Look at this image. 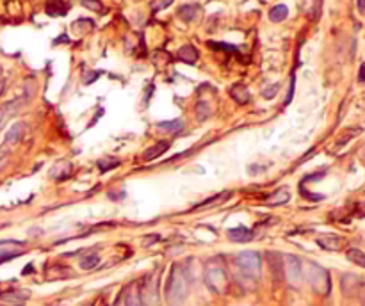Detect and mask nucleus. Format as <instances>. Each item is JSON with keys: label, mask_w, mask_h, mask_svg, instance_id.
<instances>
[{"label": "nucleus", "mask_w": 365, "mask_h": 306, "mask_svg": "<svg viewBox=\"0 0 365 306\" xmlns=\"http://www.w3.org/2000/svg\"><path fill=\"white\" fill-rule=\"evenodd\" d=\"M189 292V276L187 269L180 264H173L166 283V301L171 306H180L185 301Z\"/></svg>", "instance_id": "obj_1"}, {"label": "nucleus", "mask_w": 365, "mask_h": 306, "mask_svg": "<svg viewBox=\"0 0 365 306\" xmlns=\"http://www.w3.org/2000/svg\"><path fill=\"white\" fill-rule=\"evenodd\" d=\"M203 280L205 285L216 294H225L228 290V274H226V267L221 258H212L211 262H207Z\"/></svg>", "instance_id": "obj_2"}, {"label": "nucleus", "mask_w": 365, "mask_h": 306, "mask_svg": "<svg viewBox=\"0 0 365 306\" xmlns=\"http://www.w3.org/2000/svg\"><path fill=\"white\" fill-rule=\"evenodd\" d=\"M303 274H305L306 281L310 283V287L321 295H328L331 290V278L330 272L324 267H321L316 262H306L305 269H303Z\"/></svg>", "instance_id": "obj_3"}, {"label": "nucleus", "mask_w": 365, "mask_h": 306, "mask_svg": "<svg viewBox=\"0 0 365 306\" xmlns=\"http://www.w3.org/2000/svg\"><path fill=\"white\" fill-rule=\"evenodd\" d=\"M143 306H159V271L150 272L137 287Z\"/></svg>", "instance_id": "obj_4"}, {"label": "nucleus", "mask_w": 365, "mask_h": 306, "mask_svg": "<svg viewBox=\"0 0 365 306\" xmlns=\"http://www.w3.org/2000/svg\"><path fill=\"white\" fill-rule=\"evenodd\" d=\"M239 269L244 272L246 276L249 278H260V272H262V258L256 251H242L235 257Z\"/></svg>", "instance_id": "obj_5"}, {"label": "nucleus", "mask_w": 365, "mask_h": 306, "mask_svg": "<svg viewBox=\"0 0 365 306\" xmlns=\"http://www.w3.org/2000/svg\"><path fill=\"white\" fill-rule=\"evenodd\" d=\"M283 274L290 285H297L303 280V264L294 255H283Z\"/></svg>", "instance_id": "obj_6"}, {"label": "nucleus", "mask_w": 365, "mask_h": 306, "mask_svg": "<svg viewBox=\"0 0 365 306\" xmlns=\"http://www.w3.org/2000/svg\"><path fill=\"white\" fill-rule=\"evenodd\" d=\"M27 246L20 240H13V238H8V240H0V264L4 262H9L13 258H18L25 253Z\"/></svg>", "instance_id": "obj_7"}, {"label": "nucleus", "mask_w": 365, "mask_h": 306, "mask_svg": "<svg viewBox=\"0 0 365 306\" xmlns=\"http://www.w3.org/2000/svg\"><path fill=\"white\" fill-rule=\"evenodd\" d=\"M30 292L22 290V288H13V290L0 292V301H4L9 306H22L29 299Z\"/></svg>", "instance_id": "obj_8"}, {"label": "nucleus", "mask_w": 365, "mask_h": 306, "mask_svg": "<svg viewBox=\"0 0 365 306\" xmlns=\"http://www.w3.org/2000/svg\"><path fill=\"white\" fill-rule=\"evenodd\" d=\"M171 143L170 141H159V143H155L153 146H150L146 151L143 153V160H146V162H150V160L153 159H159L161 155H164L166 151L170 150Z\"/></svg>", "instance_id": "obj_9"}, {"label": "nucleus", "mask_w": 365, "mask_h": 306, "mask_svg": "<svg viewBox=\"0 0 365 306\" xmlns=\"http://www.w3.org/2000/svg\"><path fill=\"white\" fill-rule=\"evenodd\" d=\"M317 244H319L323 250H328V251H339L340 248H342V238L339 237V235H321L319 238H317Z\"/></svg>", "instance_id": "obj_10"}, {"label": "nucleus", "mask_w": 365, "mask_h": 306, "mask_svg": "<svg viewBox=\"0 0 365 306\" xmlns=\"http://www.w3.org/2000/svg\"><path fill=\"white\" fill-rule=\"evenodd\" d=\"M228 238L232 242H249L253 238V231L246 226H237L230 228L228 230Z\"/></svg>", "instance_id": "obj_11"}, {"label": "nucleus", "mask_w": 365, "mask_h": 306, "mask_svg": "<svg viewBox=\"0 0 365 306\" xmlns=\"http://www.w3.org/2000/svg\"><path fill=\"white\" fill-rule=\"evenodd\" d=\"M363 283V281L360 280L358 276H354V274H346V276L342 278V290L346 295H354L358 292V288H360V285Z\"/></svg>", "instance_id": "obj_12"}, {"label": "nucleus", "mask_w": 365, "mask_h": 306, "mask_svg": "<svg viewBox=\"0 0 365 306\" xmlns=\"http://www.w3.org/2000/svg\"><path fill=\"white\" fill-rule=\"evenodd\" d=\"M70 4H66L64 0H50L48 4H46L45 11L48 16H64L68 13Z\"/></svg>", "instance_id": "obj_13"}, {"label": "nucleus", "mask_w": 365, "mask_h": 306, "mask_svg": "<svg viewBox=\"0 0 365 306\" xmlns=\"http://www.w3.org/2000/svg\"><path fill=\"white\" fill-rule=\"evenodd\" d=\"M230 96H232L237 103H241V105H244V103L249 102V91L244 84H235V86L230 89Z\"/></svg>", "instance_id": "obj_14"}, {"label": "nucleus", "mask_w": 365, "mask_h": 306, "mask_svg": "<svg viewBox=\"0 0 365 306\" xmlns=\"http://www.w3.org/2000/svg\"><path fill=\"white\" fill-rule=\"evenodd\" d=\"M289 200H290L289 189H287V187H283V189H278L276 193H273L271 196L266 200V203H268L269 207H278V205H285Z\"/></svg>", "instance_id": "obj_15"}, {"label": "nucleus", "mask_w": 365, "mask_h": 306, "mask_svg": "<svg viewBox=\"0 0 365 306\" xmlns=\"http://www.w3.org/2000/svg\"><path fill=\"white\" fill-rule=\"evenodd\" d=\"M198 50H196V46L192 45H184L180 50H178V59L184 60V63H187V65H194L196 60H198Z\"/></svg>", "instance_id": "obj_16"}, {"label": "nucleus", "mask_w": 365, "mask_h": 306, "mask_svg": "<svg viewBox=\"0 0 365 306\" xmlns=\"http://www.w3.org/2000/svg\"><path fill=\"white\" fill-rule=\"evenodd\" d=\"M198 13H200V8H198V6H194V4H185V6H182V8L178 9V16H180V18L184 20V22H187V23L194 22L196 16H198Z\"/></svg>", "instance_id": "obj_17"}, {"label": "nucleus", "mask_w": 365, "mask_h": 306, "mask_svg": "<svg viewBox=\"0 0 365 306\" xmlns=\"http://www.w3.org/2000/svg\"><path fill=\"white\" fill-rule=\"evenodd\" d=\"M268 262H269V265H271V271H273V274H275V278H276V280H280V278H282V274H283L282 255H280V253H268Z\"/></svg>", "instance_id": "obj_18"}, {"label": "nucleus", "mask_w": 365, "mask_h": 306, "mask_svg": "<svg viewBox=\"0 0 365 306\" xmlns=\"http://www.w3.org/2000/svg\"><path fill=\"white\" fill-rule=\"evenodd\" d=\"M159 130L168 134H178L184 130V121L182 119H171V121H161L159 123Z\"/></svg>", "instance_id": "obj_19"}, {"label": "nucleus", "mask_w": 365, "mask_h": 306, "mask_svg": "<svg viewBox=\"0 0 365 306\" xmlns=\"http://www.w3.org/2000/svg\"><path fill=\"white\" fill-rule=\"evenodd\" d=\"M287 16H289V8H287V6H283V4L275 6V8L269 11V20H271V22H275V23L283 22Z\"/></svg>", "instance_id": "obj_20"}, {"label": "nucleus", "mask_w": 365, "mask_h": 306, "mask_svg": "<svg viewBox=\"0 0 365 306\" xmlns=\"http://www.w3.org/2000/svg\"><path fill=\"white\" fill-rule=\"evenodd\" d=\"M125 297H127V306H143L136 285H130V287L125 288Z\"/></svg>", "instance_id": "obj_21"}, {"label": "nucleus", "mask_w": 365, "mask_h": 306, "mask_svg": "<svg viewBox=\"0 0 365 306\" xmlns=\"http://www.w3.org/2000/svg\"><path fill=\"white\" fill-rule=\"evenodd\" d=\"M23 132H25V129H23L22 123H16V125H13L11 129L8 130L6 141H8V143H18V141H22Z\"/></svg>", "instance_id": "obj_22"}, {"label": "nucleus", "mask_w": 365, "mask_h": 306, "mask_svg": "<svg viewBox=\"0 0 365 306\" xmlns=\"http://www.w3.org/2000/svg\"><path fill=\"white\" fill-rule=\"evenodd\" d=\"M347 260H351L353 264L360 265V267H365V253L360 250H356V248L347 250Z\"/></svg>", "instance_id": "obj_23"}, {"label": "nucleus", "mask_w": 365, "mask_h": 306, "mask_svg": "<svg viewBox=\"0 0 365 306\" xmlns=\"http://www.w3.org/2000/svg\"><path fill=\"white\" fill-rule=\"evenodd\" d=\"M98 262H100V257H98V255H86V257L80 260V267H82L84 271H91V269L96 267Z\"/></svg>", "instance_id": "obj_24"}, {"label": "nucleus", "mask_w": 365, "mask_h": 306, "mask_svg": "<svg viewBox=\"0 0 365 306\" xmlns=\"http://www.w3.org/2000/svg\"><path fill=\"white\" fill-rule=\"evenodd\" d=\"M96 164H98V167H100V171H102V173H106V171L114 169V167L120 166V160H118V159H111V157H106V159L98 160Z\"/></svg>", "instance_id": "obj_25"}, {"label": "nucleus", "mask_w": 365, "mask_h": 306, "mask_svg": "<svg viewBox=\"0 0 365 306\" xmlns=\"http://www.w3.org/2000/svg\"><path fill=\"white\" fill-rule=\"evenodd\" d=\"M196 114H198V119L200 121L207 119V117L211 116V107H208L207 103L200 102L198 105H196Z\"/></svg>", "instance_id": "obj_26"}, {"label": "nucleus", "mask_w": 365, "mask_h": 306, "mask_svg": "<svg viewBox=\"0 0 365 306\" xmlns=\"http://www.w3.org/2000/svg\"><path fill=\"white\" fill-rule=\"evenodd\" d=\"M82 6L86 9H91V11H96V13H102L103 11V6L100 0H80Z\"/></svg>", "instance_id": "obj_27"}, {"label": "nucleus", "mask_w": 365, "mask_h": 306, "mask_svg": "<svg viewBox=\"0 0 365 306\" xmlns=\"http://www.w3.org/2000/svg\"><path fill=\"white\" fill-rule=\"evenodd\" d=\"M171 4H173V0H153V2H151V11L153 13L162 11V9H166Z\"/></svg>", "instance_id": "obj_28"}, {"label": "nucleus", "mask_w": 365, "mask_h": 306, "mask_svg": "<svg viewBox=\"0 0 365 306\" xmlns=\"http://www.w3.org/2000/svg\"><path fill=\"white\" fill-rule=\"evenodd\" d=\"M278 89H280L278 84H273L271 87H268V89H264L262 96H264V98H268V100L275 98V95H276V93H278Z\"/></svg>", "instance_id": "obj_29"}, {"label": "nucleus", "mask_w": 365, "mask_h": 306, "mask_svg": "<svg viewBox=\"0 0 365 306\" xmlns=\"http://www.w3.org/2000/svg\"><path fill=\"white\" fill-rule=\"evenodd\" d=\"M98 77H100V73H98V72H87L86 77H84V84H86V86H89V84L93 82V80H96Z\"/></svg>", "instance_id": "obj_30"}, {"label": "nucleus", "mask_w": 365, "mask_h": 306, "mask_svg": "<svg viewBox=\"0 0 365 306\" xmlns=\"http://www.w3.org/2000/svg\"><path fill=\"white\" fill-rule=\"evenodd\" d=\"M114 306H127V297H125V290L120 292V295H118L116 302H114Z\"/></svg>", "instance_id": "obj_31"}, {"label": "nucleus", "mask_w": 365, "mask_h": 306, "mask_svg": "<svg viewBox=\"0 0 365 306\" xmlns=\"http://www.w3.org/2000/svg\"><path fill=\"white\" fill-rule=\"evenodd\" d=\"M356 294L360 295L361 302H363V306H365V283H361V285H360V288H358V292H356Z\"/></svg>", "instance_id": "obj_32"}, {"label": "nucleus", "mask_w": 365, "mask_h": 306, "mask_svg": "<svg viewBox=\"0 0 365 306\" xmlns=\"http://www.w3.org/2000/svg\"><path fill=\"white\" fill-rule=\"evenodd\" d=\"M358 80H360V82H365V63L360 66V73H358Z\"/></svg>", "instance_id": "obj_33"}, {"label": "nucleus", "mask_w": 365, "mask_h": 306, "mask_svg": "<svg viewBox=\"0 0 365 306\" xmlns=\"http://www.w3.org/2000/svg\"><path fill=\"white\" fill-rule=\"evenodd\" d=\"M356 4H358V11L365 13V0H356Z\"/></svg>", "instance_id": "obj_34"}, {"label": "nucleus", "mask_w": 365, "mask_h": 306, "mask_svg": "<svg viewBox=\"0 0 365 306\" xmlns=\"http://www.w3.org/2000/svg\"><path fill=\"white\" fill-rule=\"evenodd\" d=\"M292 93H294V80L290 82V89H289V95H287V103L292 100Z\"/></svg>", "instance_id": "obj_35"}, {"label": "nucleus", "mask_w": 365, "mask_h": 306, "mask_svg": "<svg viewBox=\"0 0 365 306\" xmlns=\"http://www.w3.org/2000/svg\"><path fill=\"white\" fill-rule=\"evenodd\" d=\"M2 89H4V84L0 82V93H2Z\"/></svg>", "instance_id": "obj_36"}, {"label": "nucleus", "mask_w": 365, "mask_h": 306, "mask_svg": "<svg viewBox=\"0 0 365 306\" xmlns=\"http://www.w3.org/2000/svg\"><path fill=\"white\" fill-rule=\"evenodd\" d=\"M0 121H2V112H0Z\"/></svg>", "instance_id": "obj_37"}, {"label": "nucleus", "mask_w": 365, "mask_h": 306, "mask_svg": "<svg viewBox=\"0 0 365 306\" xmlns=\"http://www.w3.org/2000/svg\"><path fill=\"white\" fill-rule=\"evenodd\" d=\"M363 159H365V148H363Z\"/></svg>", "instance_id": "obj_38"}]
</instances>
